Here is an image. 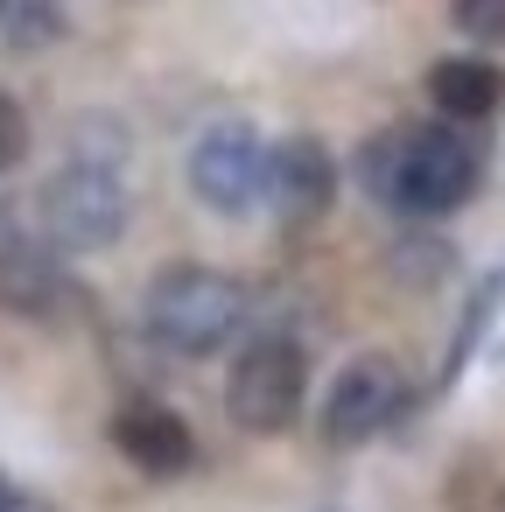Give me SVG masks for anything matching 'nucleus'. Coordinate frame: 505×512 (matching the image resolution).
Returning a JSON list of instances; mask_svg holds the SVG:
<instances>
[{
  "instance_id": "nucleus-1",
  "label": "nucleus",
  "mask_w": 505,
  "mask_h": 512,
  "mask_svg": "<svg viewBox=\"0 0 505 512\" xmlns=\"http://www.w3.org/2000/svg\"><path fill=\"white\" fill-rule=\"evenodd\" d=\"M141 330L176 358H211L246 330V281L204 260H169L141 295Z\"/></svg>"
},
{
  "instance_id": "nucleus-2",
  "label": "nucleus",
  "mask_w": 505,
  "mask_h": 512,
  "mask_svg": "<svg viewBox=\"0 0 505 512\" xmlns=\"http://www.w3.org/2000/svg\"><path fill=\"white\" fill-rule=\"evenodd\" d=\"M477 141L456 127V120H428V127H407V148H400V190H393V211L428 225V218H449L477 197Z\"/></svg>"
},
{
  "instance_id": "nucleus-3",
  "label": "nucleus",
  "mask_w": 505,
  "mask_h": 512,
  "mask_svg": "<svg viewBox=\"0 0 505 512\" xmlns=\"http://www.w3.org/2000/svg\"><path fill=\"white\" fill-rule=\"evenodd\" d=\"M36 225L50 246L64 253H106L127 232V190L113 176V162H64L43 190H36Z\"/></svg>"
},
{
  "instance_id": "nucleus-4",
  "label": "nucleus",
  "mask_w": 505,
  "mask_h": 512,
  "mask_svg": "<svg viewBox=\"0 0 505 512\" xmlns=\"http://www.w3.org/2000/svg\"><path fill=\"white\" fill-rule=\"evenodd\" d=\"M309 400V351L295 337H253L225 372V414L246 435H288Z\"/></svg>"
},
{
  "instance_id": "nucleus-5",
  "label": "nucleus",
  "mask_w": 505,
  "mask_h": 512,
  "mask_svg": "<svg viewBox=\"0 0 505 512\" xmlns=\"http://www.w3.org/2000/svg\"><path fill=\"white\" fill-rule=\"evenodd\" d=\"M267 148H274V141H260L246 120H211V127L190 141V162H183L190 197H197L204 211H218V218L260 211V204H267Z\"/></svg>"
},
{
  "instance_id": "nucleus-6",
  "label": "nucleus",
  "mask_w": 505,
  "mask_h": 512,
  "mask_svg": "<svg viewBox=\"0 0 505 512\" xmlns=\"http://www.w3.org/2000/svg\"><path fill=\"white\" fill-rule=\"evenodd\" d=\"M400 407H407V372L386 351H365V358H351L330 379V393H323V435L337 449H358V442L386 435L400 421Z\"/></svg>"
},
{
  "instance_id": "nucleus-7",
  "label": "nucleus",
  "mask_w": 505,
  "mask_h": 512,
  "mask_svg": "<svg viewBox=\"0 0 505 512\" xmlns=\"http://www.w3.org/2000/svg\"><path fill=\"white\" fill-rule=\"evenodd\" d=\"M78 302H85V288H78L64 246H50L43 232H36V239L22 232V239L0 246V309H8V316H22V323H57V316H71Z\"/></svg>"
},
{
  "instance_id": "nucleus-8",
  "label": "nucleus",
  "mask_w": 505,
  "mask_h": 512,
  "mask_svg": "<svg viewBox=\"0 0 505 512\" xmlns=\"http://www.w3.org/2000/svg\"><path fill=\"white\" fill-rule=\"evenodd\" d=\"M337 204V155L316 134H288L267 148V211L281 225H316Z\"/></svg>"
},
{
  "instance_id": "nucleus-9",
  "label": "nucleus",
  "mask_w": 505,
  "mask_h": 512,
  "mask_svg": "<svg viewBox=\"0 0 505 512\" xmlns=\"http://www.w3.org/2000/svg\"><path fill=\"white\" fill-rule=\"evenodd\" d=\"M113 449H120L141 477H183V470H197V435H190V421H183L176 407H162V400L120 407V414H113Z\"/></svg>"
},
{
  "instance_id": "nucleus-10",
  "label": "nucleus",
  "mask_w": 505,
  "mask_h": 512,
  "mask_svg": "<svg viewBox=\"0 0 505 512\" xmlns=\"http://www.w3.org/2000/svg\"><path fill=\"white\" fill-rule=\"evenodd\" d=\"M428 99L442 120L470 127V120H491L505 106V71L491 57H435L428 64Z\"/></svg>"
},
{
  "instance_id": "nucleus-11",
  "label": "nucleus",
  "mask_w": 505,
  "mask_h": 512,
  "mask_svg": "<svg viewBox=\"0 0 505 512\" xmlns=\"http://www.w3.org/2000/svg\"><path fill=\"white\" fill-rule=\"evenodd\" d=\"M498 309H505V267H491V274L470 288V302H463V316H456V330H449V351H442L435 386H456V379H463V365H470V358H477V344L491 337Z\"/></svg>"
},
{
  "instance_id": "nucleus-12",
  "label": "nucleus",
  "mask_w": 505,
  "mask_h": 512,
  "mask_svg": "<svg viewBox=\"0 0 505 512\" xmlns=\"http://www.w3.org/2000/svg\"><path fill=\"white\" fill-rule=\"evenodd\" d=\"M71 36V0H0V43L36 57Z\"/></svg>"
},
{
  "instance_id": "nucleus-13",
  "label": "nucleus",
  "mask_w": 505,
  "mask_h": 512,
  "mask_svg": "<svg viewBox=\"0 0 505 512\" xmlns=\"http://www.w3.org/2000/svg\"><path fill=\"white\" fill-rule=\"evenodd\" d=\"M386 267H393V281L400 288H442L449 274H456V246L442 239V232H400L393 239V253H386Z\"/></svg>"
},
{
  "instance_id": "nucleus-14",
  "label": "nucleus",
  "mask_w": 505,
  "mask_h": 512,
  "mask_svg": "<svg viewBox=\"0 0 505 512\" xmlns=\"http://www.w3.org/2000/svg\"><path fill=\"white\" fill-rule=\"evenodd\" d=\"M400 148H407V127H386V134H372V141L358 148V162H351L358 190H365L372 204H386V211H393V190H400Z\"/></svg>"
},
{
  "instance_id": "nucleus-15",
  "label": "nucleus",
  "mask_w": 505,
  "mask_h": 512,
  "mask_svg": "<svg viewBox=\"0 0 505 512\" xmlns=\"http://www.w3.org/2000/svg\"><path fill=\"white\" fill-rule=\"evenodd\" d=\"M449 22H456V36H470L484 50H505V0H456Z\"/></svg>"
},
{
  "instance_id": "nucleus-16",
  "label": "nucleus",
  "mask_w": 505,
  "mask_h": 512,
  "mask_svg": "<svg viewBox=\"0 0 505 512\" xmlns=\"http://www.w3.org/2000/svg\"><path fill=\"white\" fill-rule=\"evenodd\" d=\"M22 155H29V113L0 92V176L8 169H22Z\"/></svg>"
},
{
  "instance_id": "nucleus-17",
  "label": "nucleus",
  "mask_w": 505,
  "mask_h": 512,
  "mask_svg": "<svg viewBox=\"0 0 505 512\" xmlns=\"http://www.w3.org/2000/svg\"><path fill=\"white\" fill-rule=\"evenodd\" d=\"M15 498H22V491H15V477L0 470V512H15Z\"/></svg>"
},
{
  "instance_id": "nucleus-18",
  "label": "nucleus",
  "mask_w": 505,
  "mask_h": 512,
  "mask_svg": "<svg viewBox=\"0 0 505 512\" xmlns=\"http://www.w3.org/2000/svg\"><path fill=\"white\" fill-rule=\"evenodd\" d=\"M15 512H57V505H50V498H29V491H22V498H15Z\"/></svg>"
},
{
  "instance_id": "nucleus-19",
  "label": "nucleus",
  "mask_w": 505,
  "mask_h": 512,
  "mask_svg": "<svg viewBox=\"0 0 505 512\" xmlns=\"http://www.w3.org/2000/svg\"><path fill=\"white\" fill-rule=\"evenodd\" d=\"M8 239H22V232H15V211L0 204V246H8Z\"/></svg>"
}]
</instances>
